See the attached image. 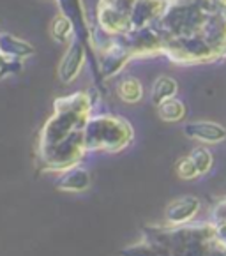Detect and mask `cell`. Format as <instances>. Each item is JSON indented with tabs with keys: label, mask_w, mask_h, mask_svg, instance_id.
I'll list each match as a JSON object with an SVG mask.
<instances>
[{
	"label": "cell",
	"mask_w": 226,
	"mask_h": 256,
	"mask_svg": "<svg viewBox=\"0 0 226 256\" xmlns=\"http://www.w3.org/2000/svg\"><path fill=\"white\" fill-rule=\"evenodd\" d=\"M158 256H208L218 244L214 222L148 226L144 232Z\"/></svg>",
	"instance_id": "cell-1"
},
{
	"label": "cell",
	"mask_w": 226,
	"mask_h": 256,
	"mask_svg": "<svg viewBox=\"0 0 226 256\" xmlns=\"http://www.w3.org/2000/svg\"><path fill=\"white\" fill-rule=\"evenodd\" d=\"M90 99L85 92H76L55 102V112L42 126L38 152L60 145L69 140L83 138V131L90 115Z\"/></svg>",
	"instance_id": "cell-2"
},
{
	"label": "cell",
	"mask_w": 226,
	"mask_h": 256,
	"mask_svg": "<svg viewBox=\"0 0 226 256\" xmlns=\"http://www.w3.org/2000/svg\"><path fill=\"white\" fill-rule=\"evenodd\" d=\"M134 138L131 124L117 115H96L90 117L83 131L87 152H120L129 147Z\"/></svg>",
	"instance_id": "cell-3"
},
{
	"label": "cell",
	"mask_w": 226,
	"mask_h": 256,
	"mask_svg": "<svg viewBox=\"0 0 226 256\" xmlns=\"http://www.w3.org/2000/svg\"><path fill=\"white\" fill-rule=\"evenodd\" d=\"M202 204L196 196H182L166 207L164 221L166 224H186L191 222L200 210Z\"/></svg>",
	"instance_id": "cell-4"
},
{
	"label": "cell",
	"mask_w": 226,
	"mask_h": 256,
	"mask_svg": "<svg viewBox=\"0 0 226 256\" xmlns=\"http://www.w3.org/2000/svg\"><path fill=\"white\" fill-rule=\"evenodd\" d=\"M184 134L200 144H221L226 140V128L218 122L196 120L184 126Z\"/></svg>",
	"instance_id": "cell-5"
},
{
	"label": "cell",
	"mask_w": 226,
	"mask_h": 256,
	"mask_svg": "<svg viewBox=\"0 0 226 256\" xmlns=\"http://www.w3.org/2000/svg\"><path fill=\"white\" fill-rule=\"evenodd\" d=\"M168 4L162 0H136L134 8L131 11V26L132 30L144 28L150 22L161 18L162 12L166 11Z\"/></svg>",
	"instance_id": "cell-6"
},
{
	"label": "cell",
	"mask_w": 226,
	"mask_h": 256,
	"mask_svg": "<svg viewBox=\"0 0 226 256\" xmlns=\"http://www.w3.org/2000/svg\"><path fill=\"white\" fill-rule=\"evenodd\" d=\"M88 188H90V174L78 164L60 172V177L56 178V189L66 192H83Z\"/></svg>",
	"instance_id": "cell-7"
},
{
	"label": "cell",
	"mask_w": 226,
	"mask_h": 256,
	"mask_svg": "<svg viewBox=\"0 0 226 256\" xmlns=\"http://www.w3.org/2000/svg\"><path fill=\"white\" fill-rule=\"evenodd\" d=\"M83 62H85V52H83V46L80 42L71 44V48L66 52L64 58L60 62V68H58V76L64 83H71L76 76L80 74L83 68Z\"/></svg>",
	"instance_id": "cell-8"
},
{
	"label": "cell",
	"mask_w": 226,
	"mask_h": 256,
	"mask_svg": "<svg viewBox=\"0 0 226 256\" xmlns=\"http://www.w3.org/2000/svg\"><path fill=\"white\" fill-rule=\"evenodd\" d=\"M32 53H34V46L30 42L22 41L6 32H0V55L2 56L14 60V58H25Z\"/></svg>",
	"instance_id": "cell-9"
},
{
	"label": "cell",
	"mask_w": 226,
	"mask_h": 256,
	"mask_svg": "<svg viewBox=\"0 0 226 256\" xmlns=\"http://www.w3.org/2000/svg\"><path fill=\"white\" fill-rule=\"evenodd\" d=\"M131 52H129L128 46H120V44H112L106 50L104 56L101 60V69L106 76L117 74L122 68L126 66V62L129 60Z\"/></svg>",
	"instance_id": "cell-10"
},
{
	"label": "cell",
	"mask_w": 226,
	"mask_h": 256,
	"mask_svg": "<svg viewBox=\"0 0 226 256\" xmlns=\"http://www.w3.org/2000/svg\"><path fill=\"white\" fill-rule=\"evenodd\" d=\"M178 90V83L170 76H159L152 85L150 90V99L156 106H159L161 102L168 101V99L175 98Z\"/></svg>",
	"instance_id": "cell-11"
},
{
	"label": "cell",
	"mask_w": 226,
	"mask_h": 256,
	"mask_svg": "<svg viewBox=\"0 0 226 256\" xmlns=\"http://www.w3.org/2000/svg\"><path fill=\"white\" fill-rule=\"evenodd\" d=\"M158 113L164 122H180L186 117V106L177 98H172L158 106Z\"/></svg>",
	"instance_id": "cell-12"
},
{
	"label": "cell",
	"mask_w": 226,
	"mask_h": 256,
	"mask_svg": "<svg viewBox=\"0 0 226 256\" xmlns=\"http://www.w3.org/2000/svg\"><path fill=\"white\" fill-rule=\"evenodd\" d=\"M117 92L122 101L131 102V104L132 102L142 101V98H144V87H142V83L136 78H132V76H128V78H124L118 83Z\"/></svg>",
	"instance_id": "cell-13"
},
{
	"label": "cell",
	"mask_w": 226,
	"mask_h": 256,
	"mask_svg": "<svg viewBox=\"0 0 226 256\" xmlns=\"http://www.w3.org/2000/svg\"><path fill=\"white\" fill-rule=\"evenodd\" d=\"M189 158L192 159L194 166L198 168L200 175H205L210 172L212 168V162H214V158H212V152L205 147H194L189 154Z\"/></svg>",
	"instance_id": "cell-14"
},
{
	"label": "cell",
	"mask_w": 226,
	"mask_h": 256,
	"mask_svg": "<svg viewBox=\"0 0 226 256\" xmlns=\"http://www.w3.org/2000/svg\"><path fill=\"white\" fill-rule=\"evenodd\" d=\"M72 34V25L69 22V18L66 16H56L52 23V36L55 41L58 42H68L71 39Z\"/></svg>",
	"instance_id": "cell-15"
},
{
	"label": "cell",
	"mask_w": 226,
	"mask_h": 256,
	"mask_svg": "<svg viewBox=\"0 0 226 256\" xmlns=\"http://www.w3.org/2000/svg\"><path fill=\"white\" fill-rule=\"evenodd\" d=\"M134 4H136V0H101V6H99V8L120 12V14H126L131 18V11H132V8H134Z\"/></svg>",
	"instance_id": "cell-16"
},
{
	"label": "cell",
	"mask_w": 226,
	"mask_h": 256,
	"mask_svg": "<svg viewBox=\"0 0 226 256\" xmlns=\"http://www.w3.org/2000/svg\"><path fill=\"white\" fill-rule=\"evenodd\" d=\"M177 175L182 178V180H192V178H196L198 175H200V172H198V168L194 166L192 159L188 156V158L178 159V162H177Z\"/></svg>",
	"instance_id": "cell-17"
},
{
	"label": "cell",
	"mask_w": 226,
	"mask_h": 256,
	"mask_svg": "<svg viewBox=\"0 0 226 256\" xmlns=\"http://www.w3.org/2000/svg\"><path fill=\"white\" fill-rule=\"evenodd\" d=\"M214 221H224L226 222V200L216 205L214 208Z\"/></svg>",
	"instance_id": "cell-18"
},
{
	"label": "cell",
	"mask_w": 226,
	"mask_h": 256,
	"mask_svg": "<svg viewBox=\"0 0 226 256\" xmlns=\"http://www.w3.org/2000/svg\"><path fill=\"white\" fill-rule=\"evenodd\" d=\"M9 58H6V56L0 55V76H2V72H8L9 71Z\"/></svg>",
	"instance_id": "cell-19"
},
{
	"label": "cell",
	"mask_w": 226,
	"mask_h": 256,
	"mask_svg": "<svg viewBox=\"0 0 226 256\" xmlns=\"http://www.w3.org/2000/svg\"><path fill=\"white\" fill-rule=\"evenodd\" d=\"M162 2H166V4H174V2H177V0H162Z\"/></svg>",
	"instance_id": "cell-20"
}]
</instances>
